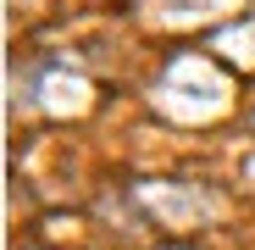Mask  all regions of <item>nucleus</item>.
I'll return each mask as SVG.
<instances>
[]
</instances>
